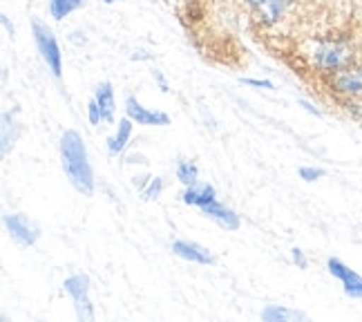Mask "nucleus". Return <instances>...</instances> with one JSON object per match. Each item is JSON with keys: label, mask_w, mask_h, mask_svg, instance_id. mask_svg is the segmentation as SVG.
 Returning <instances> with one entry per match:
<instances>
[{"label": "nucleus", "mask_w": 362, "mask_h": 322, "mask_svg": "<svg viewBox=\"0 0 362 322\" xmlns=\"http://www.w3.org/2000/svg\"><path fill=\"white\" fill-rule=\"evenodd\" d=\"M250 30L269 38V43H291L309 32L315 18L313 0H235Z\"/></svg>", "instance_id": "f257e3e1"}, {"label": "nucleus", "mask_w": 362, "mask_h": 322, "mask_svg": "<svg viewBox=\"0 0 362 322\" xmlns=\"http://www.w3.org/2000/svg\"><path fill=\"white\" fill-rule=\"evenodd\" d=\"M61 159H63V168H65L69 181L74 184V188L90 197L94 192V173L88 161V150H86V144H83V137L76 130L63 132Z\"/></svg>", "instance_id": "f03ea898"}, {"label": "nucleus", "mask_w": 362, "mask_h": 322, "mask_svg": "<svg viewBox=\"0 0 362 322\" xmlns=\"http://www.w3.org/2000/svg\"><path fill=\"white\" fill-rule=\"evenodd\" d=\"M315 83L322 88V92L331 101H336V99L362 101V59H358L356 63L346 65L329 76H322Z\"/></svg>", "instance_id": "7ed1b4c3"}, {"label": "nucleus", "mask_w": 362, "mask_h": 322, "mask_svg": "<svg viewBox=\"0 0 362 322\" xmlns=\"http://www.w3.org/2000/svg\"><path fill=\"white\" fill-rule=\"evenodd\" d=\"M32 30H34V40L40 52V59H43V63L47 65V69L54 76L61 79L63 76V52H61L57 36H54L49 27L38 18L32 23Z\"/></svg>", "instance_id": "20e7f679"}, {"label": "nucleus", "mask_w": 362, "mask_h": 322, "mask_svg": "<svg viewBox=\"0 0 362 322\" xmlns=\"http://www.w3.org/2000/svg\"><path fill=\"white\" fill-rule=\"evenodd\" d=\"M65 293H69V298L74 300V309L81 322H92L96 318L94 304L90 300V277L88 275H69L63 282Z\"/></svg>", "instance_id": "39448f33"}, {"label": "nucleus", "mask_w": 362, "mask_h": 322, "mask_svg": "<svg viewBox=\"0 0 362 322\" xmlns=\"http://www.w3.org/2000/svg\"><path fill=\"white\" fill-rule=\"evenodd\" d=\"M327 269L329 273L338 280V282L342 284L344 293L349 298H356V300H362V275L356 273L354 269H349L342 260L338 258H329L327 260Z\"/></svg>", "instance_id": "423d86ee"}, {"label": "nucleus", "mask_w": 362, "mask_h": 322, "mask_svg": "<svg viewBox=\"0 0 362 322\" xmlns=\"http://www.w3.org/2000/svg\"><path fill=\"white\" fill-rule=\"evenodd\" d=\"M125 115H128L136 125H170V117L159 110H148L136 101V96L125 99Z\"/></svg>", "instance_id": "0eeeda50"}, {"label": "nucleus", "mask_w": 362, "mask_h": 322, "mask_svg": "<svg viewBox=\"0 0 362 322\" xmlns=\"http://www.w3.org/2000/svg\"><path fill=\"white\" fill-rule=\"evenodd\" d=\"M5 226L13 240L23 246H34L38 240V229L25 215H5Z\"/></svg>", "instance_id": "6e6552de"}, {"label": "nucleus", "mask_w": 362, "mask_h": 322, "mask_svg": "<svg viewBox=\"0 0 362 322\" xmlns=\"http://www.w3.org/2000/svg\"><path fill=\"white\" fill-rule=\"evenodd\" d=\"M202 213L208 217V219H213V222H217L221 229H226V231H240V226H242V219H240V215L233 211V208H228V206H224L221 202H211V204H206V206H202Z\"/></svg>", "instance_id": "1a4fd4ad"}, {"label": "nucleus", "mask_w": 362, "mask_h": 322, "mask_svg": "<svg viewBox=\"0 0 362 322\" xmlns=\"http://www.w3.org/2000/svg\"><path fill=\"white\" fill-rule=\"evenodd\" d=\"M170 251L175 255H179L181 260H188L194 264H213L215 258L208 248H204L202 244H194V242H186V240H175L170 244Z\"/></svg>", "instance_id": "9d476101"}, {"label": "nucleus", "mask_w": 362, "mask_h": 322, "mask_svg": "<svg viewBox=\"0 0 362 322\" xmlns=\"http://www.w3.org/2000/svg\"><path fill=\"white\" fill-rule=\"evenodd\" d=\"M217 200V190L211 186V184H192V186H186V190L181 192V202L188 204V206H206Z\"/></svg>", "instance_id": "9b49d317"}, {"label": "nucleus", "mask_w": 362, "mask_h": 322, "mask_svg": "<svg viewBox=\"0 0 362 322\" xmlns=\"http://www.w3.org/2000/svg\"><path fill=\"white\" fill-rule=\"evenodd\" d=\"M132 125H134V121L128 115H125L123 119H119L117 132L107 139V152L112 157H119L121 152H125V148H128V142L132 137Z\"/></svg>", "instance_id": "f8f14e48"}, {"label": "nucleus", "mask_w": 362, "mask_h": 322, "mask_svg": "<svg viewBox=\"0 0 362 322\" xmlns=\"http://www.w3.org/2000/svg\"><path fill=\"white\" fill-rule=\"evenodd\" d=\"M94 99L99 103L103 112V123H115V112H117V101H115V88L112 83L103 81L94 92Z\"/></svg>", "instance_id": "ddd939ff"}, {"label": "nucleus", "mask_w": 362, "mask_h": 322, "mask_svg": "<svg viewBox=\"0 0 362 322\" xmlns=\"http://www.w3.org/2000/svg\"><path fill=\"white\" fill-rule=\"evenodd\" d=\"M0 139H3V146H0V150H3V157L9 155V150L13 148V144H16L18 139V123H16V117H13V112H5L3 115V125H0Z\"/></svg>", "instance_id": "4468645a"}, {"label": "nucleus", "mask_w": 362, "mask_h": 322, "mask_svg": "<svg viewBox=\"0 0 362 322\" xmlns=\"http://www.w3.org/2000/svg\"><path fill=\"white\" fill-rule=\"evenodd\" d=\"M262 320L264 322H293V320H306V316L293 309H286V306L269 304L267 309L262 311Z\"/></svg>", "instance_id": "2eb2a0df"}, {"label": "nucleus", "mask_w": 362, "mask_h": 322, "mask_svg": "<svg viewBox=\"0 0 362 322\" xmlns=\"http://www.w3.org/2000/svg\"><path fill=\"white\" fill-rule=\"evenodd\" d=\"M83 5H86V0H49V13L54 21H63L69 13L78 11Z\"/></svg>", "instance_id": "dca6fc26"}, {"label": "nucleus", "mask_w": 362, "mask_h": 322, "mask_svg": "<svg viewBox=\"0 0 362 322\" xmlns=\"http://www.w3.org/2000/svg\"><path fill=\"white\" fill-rule=\"evenodd\" d=\"M175 175L184 186H192V184H197V181H199V168L194 161L181 159L177 163V168H175Z\"/></svg>", "instance_id": "f3484780"}, {"label": "nucleus", "mask_w": 362, "mask_h": 322, "mask_svg": "<svg viewBox=\"0 0 362 322\" xmlns=\"http://www.w3.org/2000/svg\"><path fill=\"white\" fill-rule=\"evenodd\" d=\"M161 192H163V179H161V177H150V181L146 184V188L141 190L144 200H148V202L159 200V197H161Z\"/></svg>", "instance_id": "a211bd4d"}, {"label": "nucleus", "mask_w": 362, "mask_h": 322, "mask_svg": "<svg viewBox=\"0 0 362 322\" xmlns=\"http://www.w3.org/2000/svg\"><path fill=\"white\" fill-rule=\"evenodd\" d=\"M88 119H90L92 125H101L103 123V112H101L99 103H96V99H92L88 103Z\"/></svg>", "instance_id": "6ab92c4d"}, {"label": "nucleus", "mask_w": 362, "mask_h": 322, "mask_svg": "<svg viewBox=\"0 0 362 322\" xmlns=\"http://www.w3.org/2000/svg\"><path fill=\"white\" fill-rule=\"evenodd\" d=\"M322 177H325L322 168H311V166L300 168V179H304V181H317V179H322Z\"/></svg>", "instance_id": "aec40b11"}, {"label": "nucleus", "mask_w": 362, "mask_h": 322, "mask_svg": "<svg viewBox=\"0 0 362 322\" xmlns=\"http://www.w3.org/2000/svg\"><path fill=\"white\" fill-rule=\"evenodd\" d=\"M244 86H250V88H262V90H275L273 81H267V79H240Z\"/></svg>", "instance_id": "412c9836"}, {"label": "nucleus", "mask_w": 362, "mask_h": 322, "mask_svg": "<svg viewBox=\"0 0 362 322\" xmlns=\"http://www.w3.org/2000/svg\"><path fill=\"white\" fill-rule=\"evenodd\" d=\"M291 260H293V262L298 264V269H306V267H309V260H306L304 251H300V248H293V251H291Z\"/></svg>", "instance_id": "4be33fe9"}, {"label": "nucleus", "mask_w": 362, "mask_h": 322, "mask_svg": "<svg viewBox=\"0 0 362 322\" xmlns=\"http://www.w3.org/2000/svg\"><path fill=\"white\" fill-rule=\"evenodd\" d=\"M152 79H155L157 83H159V90L163 92V94H168L170 92V86H168V81H165V76L159 72V69H152Z\"/></svg>", "instance_id": "5701e85b"}, {"label": "nucleus", "mask_w": 362, "mask_h": 322, "mask_svg": "<svg viewBox=\"0 0 362 322\" xmlns=\"http://www.w3.org/2000/svg\"><path fill=\"white\" fill-rule=\"evenodd\" d=\"M0 23H3V27H5V30H7V34H9V36H13V34H16V30H13V23L9 21V16H7L5 11L0 13Z\"/></svg>", "instance_id": "b1692460"}, {"label": "nucleus", "mask_w": 362, "mask_h": 322, "mask_svg": "<svg viewBox=\"0 0 362 322\" xmlns=\"http://www.w3.org/2000/svg\"><path fill=\"white\" fill-rule=\"evenodd\" d=\"M130 59H132V61H152V54H148V52H144V50H134Z\"/></svg>", "instance_id": "393cba45"}, {"label": "nucleus", "mask_w": 362, "mask_h": 322, "mask_svg": "<svg viewBox=\"0 0 362 322\" xmlns=\"http://www.w3.org/2000/svg\"><path fill=\"white\" fill-rule=\"evenodd\" d=\"M300 103H302V105H304L306 110H309V112H311V115H315V117H320V110H315V108H313L311 103H306V101H300Z\"/></svg>", "instance_id": "a878e982"}, {"label": "nucleus", "mask_w": 362, "mask_h": 322, "mask_svg": "<svg viewBox=\"0 0 362 322\" xmlns=\"http://www.w3.org/2000/svg\"><path fill=\"white\" fill-rule=\"evenodd\" d=\"M105 5H115V3H119V0H103Z\"/></svg>", "instance_id": "bb28decb"}]
</instances>
